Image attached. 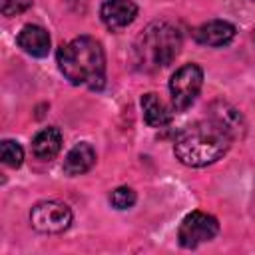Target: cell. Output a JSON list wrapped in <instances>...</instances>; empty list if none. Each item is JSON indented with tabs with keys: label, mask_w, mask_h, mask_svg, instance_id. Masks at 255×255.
I'll use <instances>...</instances> for the list:
<instances>
[{
	"label": "cell",
	"mask_w": 255,
	"mask_h": 255,
	"mask_svg": "<svg viewBox=\"0 0 255 255\" xmlns=\"http://www.w3.org/2000/svg\"><path fill=\"white\" fill-rule=\"evenodd\" d=\"M58 68L72 86L102 90L106 86V54L92 36H78L58 48Z\"/></svg>",
	"instance_id": "6da1fadb"
},
{
	"label": "cell",
	"mask_w": 255,
	"mask_h": 255,
	"mask_svg": "<svg viewBox=\"0 0 255 255\" xmlns=\"http://www.w3.org/2000/svg\"><path fill=\"white\" fill-rule=\"evenodd\" d=\"M231 141L233 137L207 118L179 131L173 143V153L187 167H205L221 159L231 147Z\"/></svg>",
	"instance_id": "7a4b0ae2"
},
{
	"label": "cell",
	"mask_w": 255,
	"mask_h": 255,
	"mask_svg": "<svg viewBox=\"0 0 255 255\" xmlns=\"http://www.w3.org/2000/svg\"><path fill=\"white\" fill-rule=\"evenodd\" d=\"M183 44L181 32L165 22L155 20L143 28V32L135 38L131 48V60L133 66L141 72H155L165 68L175 60Z\"/></svg>",
	"instance_id": "3957f363"
},
{
	"label": "cell",
	"mask_w": 255,
	"mask_h": 255,
	"mask_svg": "<svg viewBox=\"0 0 255 255\" xmlns=\"http://www.w3.org/2000/svg\"><path fill=\"white\" fill-rule=\"evenodd\" d=\"M203 86V70L197 64H183L171 74L169 80V94L171 106L175 112L187 110L199 96Z\"/></svg>",
	"instance_id": "277c9868"
},
{
	"label": "cell",
	"mask_w": 255,
	"mask_h": 255,
	"mask_svg": "<svg viewBox=\"0 0 255 255\" xmlns=\"http://www.w3.org/2000/svg\"><path fill=\"white\" fill-rule=\"evenodd\" d=\"M72 209L56 199L40 201L30 211V223L40 233H62L72 225Z\"/></svg>",
	"instance_id": "5b68a950"
},
{
	"label": "cell",
	"mask_w": 255,
	"mask_h": 255,
	"mask_svg": "<svg viewBox=\"0 0 255 255\" xmlns=\"http://www.w3.org/2000/svg\"><path fill=\"white\" fill-rule=\"evenodd\" d=\"M219 231V223L205 211H191L183 217L177 229V241L185 249H193L201 243L211 241Z\"/></svg>",
	"instance_id": "8992f818"
},
{
	"label": "cell",
	"mask_w": 255,
	"mask_h": 255,
	"mask_svg": "<svg viewBox=\"0 0 255 255\" xmlns=\"http://www.w3.org/2000/svg\"><path fill=\"white\" fill-rule=\"evenodd\" d=\"M209 120H213L221 129H225L233 139L237 137H243L245 135V129H247V124L241 116V112L231 106L229 102H223V100H217L209 106Z\"/></svg>",
	"instance_id": "52a82bcc"
},
{
	"label": "cell",
	"mask_w": 255,
	"mask_h": 255,
	"mask_svg": "<svg viewBox=\"0 0 255 255\" xmlns=\"http://www.w3.org/2000/svg\"><path fill=\"white\" fill-rule=\"evenodd\" d=\"M100 16L110 30H122L135 20L137 4L133 0H106L100 8Z\"/></svg>",
	"instance_id": "ba28073f"
},
{
	"label": "cell",
	"mask_w": 255,
	"mask_h": 255,
	"mask_svg": "<svg viewBox=\"0 0 255 255\" xmlns=\"http://www.w3.org/2000/svg\"><path fill=\"white\" fill-rule=\"evenodd\" d=\"M195 40L203 46H225L235 38V26L227 20H209L205 24H201L199 28H195L193 32Z\"/></svg>",
	"instance_id": "9c48e42d"
},
{
	"label": "cell",
	"mask_w": 255,
	"mask_h": 255,
	"mask_svg": "<svg viewBox=\"0 0 255 255\" xmlns=\"http://www.w3.org/2000/svg\"><path fill=\"white\" fill-rule=\"evenodd\" d=\"M16 42L26 54H30L34 58H44L50 52V34L46 28H42L38 24H26L18 32Z\"/></svg>",
	"instance_id": "30bf717a"
},
{
	"label": "cell",
	"mask_w": 255,
	"mask_h": 255,
	"mask_svg": "<svg viewBox=\"0 0 255 255\" xmlns=\"http://www.w3.org/2000/svg\"><path fill=\"white\" fill-rule=\"evenodd\" d=\"M96 163V149L88 141L76 143L64 157V171L68 175H82Z\"/></svg>",
	"instance_id": "8fae6325"
},
{
	"label": "cell",
	"mask_w": 255,
	"mask_h": 255,
	"mask_svg": "<svg viewBox=\"0 0 255 255\" xmlns=\"http://www.w3.org/2000/svg\"><path fill=\"white\" fill-rule=\"evenodd\" d=\"M60 149H62V133L58 128H44L32 139V153L42 161L54 159L60 153Z\"/></svg>",
	"instance_id": "7c38bea8"
},
{
	"label": "cell",
	"mask_w": 255,
	"mask_h": 255,
	"mask_svg": "<svg viewBox=\"0 0 255 255\" xmlns=\"http://www.w3.org/2000/svg\"><path fill=\"white\" fill-rule=\"evenodd\" d=\"M141 112H143V120L149 128H163L173 118L169 108L153 92H147L141 96Z\"/></svg>",
	"instance_id": "4fadbf2b"
},
{
	"label": "cell",
	"mask_w": 255,
	"mask_h": 255,
	"mask_svg": "<svg viewBox=\"0 0 255 255\" xmlns=\"http://www.w3.org/2000/svg\"><path fill=\"white\" fill-rule=\"evenodd\" d=\"M0 155H2V161L8 167H20L22 161H24V149L14 139H2V143H0Z\"/></svg>",
	"instance_id": "5bb4252c"
},
{
	"label": "cell",
	"mask_w": 255,
	"mask_h": 255,
	"mask_svg": "<svg viewBox=\"0 0 255 255\" xmlns=\"http://www.w3.org/2000/svg\"><path fill=\"white\" fill-rule=\"evenodd\" d=\"M135 199H137L135 191H133L131 187H128V185L116 187V189L112 191V195H110V201H112V205H114L116 209H129V207L135 203Z\"/></svg>",
	"instance_id": "9a60e30c"
},
{
	"label": "cell",
	"mask_w": 255,
	"mask_h": 255,
	"mask_svg": "<svg viewBox=\"0 0 255 255\" xmlns=\"http://www.w3.org/2000/svg\"><path fill=\"white\" fill-rule=\"evenodd\" d=\"M32 2L34 0H0V12L10 18V16L26 12L32 6Z\"/></svg>",
	"instance_id": "2e32d148"
},
{
	"label": "cell",
	"mask_w": 255,
	"mask_h": 255,
	"mask_svg": "<svg viewBox=\"0 0 255 255\" xmlns=\"http://www.w3.org/2000/svg\"><path fill=\"white\" fill-rule=\"evenodd\" d=\"M253 38H255V32H253Z\"/></svg>",
	"instance_id": "e0dca14e"
},
{
	"label": "cell",
	"mask_w": 255,
	"mask_h": 255,
	"mask_svg": "<svg viewBox=\"0 0 255 255\" xmlns=\"http://www.w3.org/2000/svg\"><path fill=\"white\" fill-rule=\"evenodd\" d=\"M249 2H255V0H249Z\"/></svg>",
	"instance_id": "ac0fdd59"
}]
</instances>
